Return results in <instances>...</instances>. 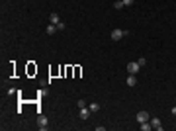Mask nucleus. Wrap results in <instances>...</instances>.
I'll return each mask as SVG.
<instances>
[{
	"label": "nucleus",
	"mask_w": 176,
	"mask_h": 131,
	"mask_svg": "<svg viewBox=\"0 0 176 131\" xmlns=\"http://www.w3.org/2000/svg\"><path fill=\"white\" fill-rule=\"evenodd\" d=\"M125 84H127V86H135V84H137V77H135V75H129L127 80H125Z\"/></svg>",
	"instance_id": "0eeeda50"
},
{
	"label": "nucleus",
	"mask_w": 176,
	"mask_h": 131,
	"mask_svg": "<svg viewBox=\"0 0 176 131\" xmlns=\"http://www.w3.org/2000/svg\"><path fill=\"white\" fill-rule=\"evenodd\" d=\"M137 121H139V123L149 121V114H147V112H139V114H137Z\"/></svg>",
	"instance_id": "423d86ee"
},
{
	"label": "nucleus",
	"mask_w": 176,
	"mask_h": 131,
	"mask_svg": "<svg viewBox=\"0 0 176 131\" xmlns=\"http://www.w3.org/2000/svg\"><path fill=\"white\" fill-rule=\"evenodd\" d=\"M123 6H125V4H123V2H121V0H118V2H116V4H114V8H116V10H121V8H123Z\"/></svg>",
	"instance_id": "f8f14e48"
},
{
	"label": "nucleus",
	"mask_w": 176,
	"mask_h": 131,
	"mask_svg": "<svg viewBox=\"0 0 176 131\" xmlns=\"http://www.w3.org/2000/svg\"><path fill=\"white\" fill-rule=\"evenodd\" d=\"M90 114H92V112H90L88 108H80V112H78L80 120H88V118H90Z\"/></svg>",
	"instance_id": "39448f33"
},
{
	"label": "nucleus",
	"mask_w": 176,
	"mask_h": 131,
	"mask_svg": "<svg viewBox=\"0 0 176 131\" xmlns=\"http://www.w3.org/2000/svg\"><path fill=\"white\" fill-rule=\"evenodd\" d=\"M125 33L127 32H123V30H114V32H112V39H114V41H120Z\"/></svg>",
	"instance_id": "f03ea898"
},
{
	"label": "nucleus",
	"mask_w": 176,
	"mask_h": 131,
	"mask_svg": "<svg viewBox=\"0 0 176 131\" xmlns=\"http://www.w3.org/2000/svg\"><path fill=\"white\" fill-rule=\"evenodd\" d=\"M78 108H86V102H84V100H78Z\"/></svg>",
	"instance_id": "ddd939ff"
},
{
	"label": "nucleus",
	"mask_w": 176,
	"mask_h": 131,
	"mask_svg": "<svg viewBox=\"0 0 176 131\" xmlns=\"http://www.w3.org/2000/svg\"><path fill=\"white\" fill-rule=\"evenodd\" d=\"M37 125H39L41 131H45L47 129V118H45V116H39V118H37Z\"/></svg>",
	"instance_id": "7ed1b4c3"
},
{
	"label": "nucleus",
	"mask_w": 176,
	"mask_h": 131,
	"mask_svg": "<svg viewBox=\"0 0 176 131\" xmlns=\"http://www.w3.org/2000/svg\"><path fill=\"white\" fill-rule=\"evenodd\" d=\"M139 69H141L139 63H129V65H127V73H129V75H137Z\"/></svg>",
	"instance_id": "f257e3e1"
},
{
	"label": "nucleus",
	"mask_w": 176,
	"mask_h": 131,
	"mask_svg": "<svg viewBox=\"0 0 176 131\" xmlns=\"http://www.w3.org/2000/svg\"><path fill=\"white\" fill-rule=\"evenodd\" d=\"M139 129H141V131H149V129H151V123H149V121H143V123L139 125Z\"/></svg>",
	"instance_id": "1a4fd4ad"
},
{
	"label": "nucleus",
	"mask_w": 176,
	"mask_h": 131,
	"mask_svg": "<svg viewBox=\"0 0 176 131\" xmlns=\"http://www.w3.org/2000/svg\"><path fill=\"white\" fill-rule=\"evenodd\" d=\"M170 114H172V116H176V106H174L172 110H170Z\"/></svg>",
	"instance_id": "2eb2a0df"
},
{
	"label": "nucleus",
	"mask_w": 176,
	"mask_h": 131,
	"mask_svg": "<svg viewBox=\"0 0 176 131\" xmlns=\"http://www.w3.org/2000/svg\"><path fill=\"white\" fill-rule=\"evenodd\" d=\"M45 32L49 33V35H53V33L57 32V26H55V24H49V26H47V30H45Z\"/></svg>",
	"instance_id": "6e6552de"
},
{
	"label": "nucleus",
	"mask_w": 176,
	"mask_h": 131,
	"mask_svg": "<svg viewBox=\"0 0 176 131\" xmlns=\"http://www.w3.org/2000/svg\"><path fill=\"white\" fill-rule=\"evenodd\" d=\"M59 22H61V20H59V16H57V14H51V24H55V26H57Z\"/></svg>",
	"instance_id": "9b49d317"
},
{
	"label": "nucleus",
	"mask_w": 176,
	"mask_h": 131,
	"mask_svg": "<svg viewBox=\"0 0 176 131\" xmlns=\"http://www.w3.org/2000/svg\"><path fill=\"white\" fill-rule=\"evenodd\" d=\"M121 2H123L125 6H131V4H133V2H135V0H121Z\"/></svg>",
	"instance_id": "4468645a"
},
{
	"label": "nucleus",
	"mask_w": 176,
	"mask_h": 131,
	"mask_svg": "<svg viewBox=\"0 0 176 131\" xmlns=\"http://www.w3.org/2000/svg\"><path fill=\"white\" fill-rule=\"evenodd\" d=\"M151 127H153V129H157V131H163L161 120H159V118H153V120H151Z\"/></svg>",
	"instance_id": "20e7f679"
},
{
	"label": "nucleus",
	"mask_w": 176,
	"mask_h": 131,
	"mask_svg": "<svg viewBox=\"0 0 176 131\" xmlns=\"http://www.w3.org/2000/svg\"><path fill=\"white\" fill-rule=\"evenodd\" d=\"M88 110H90V112H98V110H100V106H98V102H92V104H90V106H88Z\"/></svg>",
	"instance_id": "9d476101"
}]
</instances>
